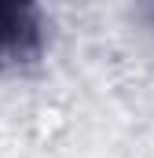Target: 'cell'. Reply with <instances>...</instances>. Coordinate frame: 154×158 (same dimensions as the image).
<instances>
[{"instance_id": "1", "label": "cell", "mask_w": 154, "mask_h": 158, "mask_svg": "<svg viewBox=\"0 0 154 158\" xmlns=\"http://www.w3.org/2000/svg\"><path fill=\"white\" fill-rule=\"evenodd\" d=\"M40 52V22L26 4H0V70L22 66Z\"/></svg>"}]
</instances>
